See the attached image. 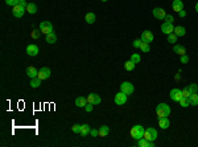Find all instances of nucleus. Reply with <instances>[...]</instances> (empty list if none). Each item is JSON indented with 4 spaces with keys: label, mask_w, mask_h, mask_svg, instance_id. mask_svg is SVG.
Masks as SVG:
<instances>
[{
    "label": "nucleus",
    "mask_w": 198,
    "mask_h": 147,
    "mask_svg": "<svg viewBox=\"0 0 198 147\" xmlns=\"http://www.w3.org/2000/svg\"><path fill=\"white\" fill-rule=\"evenodd\" d=\"M178 104H180V106L181 107H188L190 105V102H189V98H186V97H182L178 101Z\"/></svg>",
    "instance_id": "obj_28"
},
{
    "label": "nucleus",
    "mask_w": 198,
    "mask_h": 147,
    "mask_svg": "<svg viewBox=\"0 0 198 147\" xmlns=\"http://www.w3.org/2000/svg\"><path fill=\"white\" fill-rule=\"evenodd\" d=\"M26 76L29 78H36L38 76V70L35 66H28L26 68Z\"/></svg>",
    "instance_id": "obj_17"
},
{
    "label": "nucleus",
    "mask_w": 198,
    "mask_h": 147,
    "mask_svg": "<svg viewBox=\"0 0 198 147\" xmlns=\"http://www.w3.org/2000/svg\"><path fill=\"white\" fill-rule=\"evenodd\" d=\"M144 131H145V129H144L143 126L136 125V126H133L131 129V136L135 139V141H139V139L144 138Z\"/></svg>",
    "instance_id": "obj_2"
},
{
    "label": "nucleus",
    "mask_w": 198,
    "mask_h": 147,
    "mask_svg": "<svg viewBox=\"0 0 198 147\" xmlns=\"http://www.w3.org/2000/svg\"><path fill=\"white\" fill-rule=\"evenodd\" d=\"M173 32L177 35V37H182V36H185V33H186V29H185V27L177 25V27H174V31Z\"/></svg>",
    "instance_id": "obj_19"
},
{
    "label": "nucleus",
    "mask_w": 198,
    "mask_h": 147,
    "mask_svg": "<svg viewBox=\"0 0 198 147\" xmlns=\"http://www.w3.org/2000/svg\"><path fill=\"white\" fill-rule=\"evenodd\" d=\"M153 16H155L157 20H164L165 16H167V13H165V11H164L163 8H155L153 9Z\"/></svg>",
    "instance_id": "obj_14"
},
{
    "label": "nucleus",
    "mask_w": 198,
    "mask_h": 147,
    "mask_svg": "<svg viewBox=\"0 0 198 147\" xmlns=\"http://www.w3.org/2000/svg\"><path fill=\"white\" fill-rule=\"evenodd\" d=\"M141 38H139V40H135L133 43H132V45H133V48H140V45H141Z\"/></svg>",
    "instance_id": "obj_39"
},
{
    "label": "nucleus",
    "mask_w": 198,
    "mask_h": 147,
    "mask_svg": "<svg viewBox=\"0 0 198 147\" xmlns=\"http://www.w3.org/2000/svg\"><path fill=\"white\" fill-rule=\"evenodd\" d=\"M189 102L192 106H198V93H194V94H190L189 97Z\"/></svg>",
    "instance_id": "obj_24"
},
{
    "label": "nucleus",
    "mask_w": 198,
    "mask_h": 147,
    "mask_svg": "<svg viewBox=\"0 0 198 147\" xmlns=\"http://www.w3.org/2000/svg\"><path fill=\"white\" fill-rule=\"evenodd\" d=\"M102 1H107V0H102Z\"/></svg>",
    "instance_id": "obj_47"
},
{
    "label": "nucleus",
    "mask_w": 198,
    "mask_h": 147,
    "mask_svg": "<svg viewBox=\"0 0 198 147\" xmlns=\"http://www.w3.org/2000/svg\"><path fill=\"white\" fill-rule=\"evenodd\" d=\"M40 29L44 35H48V33L53 32V25L50 21H42V23L40 24Z\"/></svg>",
    "instance_id": "obj_6"
},
{
    "label": "nucleus",
    "mask_w": 198,
    "mask_h": 147,
    "mask_svg": "<svg viewBox=\"0 0 198 147\" xmlns=\"http://www.w3.org/2000/svg\"><path fill=\"white\" fill-rule=\"evenodd\" d=\"M140 50L143 53H148L151 50V48H149V44L148 43H141V45H140Z\"/></svg>",
    "instance_id": "obj_31"
},
{
    "label": "nucleus",
    "mask_w": 198,
    "mask_h": 147,
    "mask_svg": "<svg viewBox=\"0 0 198 147\" xmlns=\"http://www.w3.org/2000/svg\"><path fill=\"white\" fill-rule=\"evenodd\" d=\"M140 38H141V41H143V43H148V44H149V43H152L155 37H153V33L151 31H144L143 33H141V37Z\"/></svg>",
    "instance_id": "obj_9"
},
{
    "label": "nucleus",
    "mask_w": 198,
    "mask_h": 147,
    "mask_svg": "<svg viewBox=\"0 0 198 147\" xmlns=\"http://www.w3.org/2000/svg\"><path fill=\"white\" fill-rule=\"evenodd\" d=\"M101 97L97 94V93H90L89 95H87V102L89 104H92V105H98V104H101Z\"/></svg>",
    "instance_id": "obj_10"
},
{
    "label": "nucleus",
    "mask_w": 198,
    "mask_h": 147,
    "mask_svg": "<svg viewBox=\"0 0 198 147\" xmlns=\"http://www.w3.org/2000/svg\"><path fill=\"white\" fill-rule=\"evenodd\" d=\"M181 62H182V64H188V62H189V56H188V55L181 56Z\"/></svg>",
    "instance_id": "obj_41"
},
{
    "label": "nucleus",
    "mask_w": 198,
    "mask_h": 147,
    "mask_svg": "<svg viewBox=\"0 0 198 147\" xmlns=\"http://www.w3.org/2000/svg\"><path fill=\"white\" fill-rule=\"evenodd\" d=\"M120 92L126 93L127 95H131L132 93L135 92V88H133V85H132L131 82L124 81V82H122V85H120Z\"/></svg>",
    "instance_id": "obj_4"
},
{
    "label": "nucleus",
    "mask_w": 198,
    "mask_h": 147,
    "mask_svg": "<svg viewBox=\"0 0 198 147\" xmlns=\"http://www.w3.org/2000/svg\"><path fill=\"white\" fill-rule=\"evenodd\" d=\"M38 52H40V49H38V46L36 45V44H29V45L26 46V53H28L29 56H37Z\"/></svg>",
    "instance_id": "obj_12"
},
{
    "label": "nucleus",
    "mask_w": 198,
    "mask_h": 147,
    "mask_svg": "<svg viewBox=\"0 0 198 147\" xmlns=\"http://www.w3.org/2000/svg\"><path fill=\"white\" fill-rule=\"evenodd\" d=\"M19 6H21V7H25V8H26V6H28V3H26V0H19Z\"/></svg>",
    "instance_id": "obj_44"
},
{
    "label": "nucleus",
    "mask_w": 198,
    "mask_h": 147,
    "mask_svg": "<svg viewBox=\"0 0 198 147\" xmlns=\"http://www.w3.org/2000/svg\"><path fill=\"white\" fill-rule=\"evenodd\" d=\"M86 104H87V98H85V97H78L77 99H75V106H78V107H85Z\"/></svg>",
    "instance_id": "obj_22"
},
{
    "label": "nucleus",
    "mask_w": 198,
    "mask_h": 147,
    "mask_svg": "<svg viewBox=\"0 0 198 147\" xmlns=\"http://www.w3.org/2000/svg\"><path fill=\"white\" fill-rule=\"evenodd\" d=\"M81 127H82V125H73L72 126V131L73 133H75V134H79L81 133Z\"/></svg>",
    "instance_id": "obj_36"
},
{
    "label": "nucleus",
    "mask_w": 198,
    "mask_h": 147,
    "mask_svg": "<svg viewBox=\"0 0 198 147\" xmlns=\"http://www.w3.org/2000/svg\"><path fill=\"white\" fill-rule=\"evenodd\" d=\"M168 43H172V44L177 43V35H176L174 32L170 33V35H168Z\"/></svg>",
    "instance_id": "obj_33"
},
{
    "label": "nucleus",
    "mask_w": 198,
    "mask_h": 147,
    "mask_svg": "<svg viewBox=\"0 0 198 147\" xmlns=\"http://www.w3.org/2000/svg\"><path fill=\"white\" fill-rule=\"evenodd\" d=\"M170 125L169 119H168V117H164V118H158V127H161L163 130L168 129Z\"/></svg>",
    "instance_id": "obj_18"
},
{
    "label": "nucleus",
    "mask_w": 198,
    "mask_h": 147,
    "mask_svg": "<svg viewBox=\"0 0 198 147\" xmlns=\"http://www.w3.org/2000/svg\"><path fill=\"white\" fill-rule=\"evenodd\" d=\"M92 106H94V105H92V104H89V102H87V104H86V106H85V110H86L87 113H90V111H91V110H92Z\"/></svg>",
    "instance_id": "obj_42"
},
{
    "label": "nucleus",
    "mask_w": 198,
    "mask_h": 147,
    "mask_svg": "<svg viewBox=\"0 0 198 147\" xmlns=\"http://www.w3.org/2000/svg\"><path fill=\"white\" fill-rule=\"evenodd\" d=\"M173 31H174V27H173V24L164 23L163 25H161V32H163L164 35H170V33H173Z\"/></svg>",
    "instance_id": "obj_13"
},
{
    "label": "nucleus",
    "mask_w": 198,
    "mask_h": 147,
    "mask_svg": "<svg viewBox=\"0 0 198 147\" xmlns=\"http://www.w3.org/2000/svg\"><path fill=\"white\" fill-rule=\"evenodd\" d=\"M6 3L8 4V6L15 7V6H17V4H19V0H6Z\"/></svg>",
    "instance_id": "obj_38"
},
{
    "label": "nucleus",
    "mask_w": 198,
    "mask_h": 147,
    "mask_svg": "<svg viewBox=\"0 0 198 147\" xmlns=\"http://www.w3.org/2000/svg\"><path fill=\"white\" fill-rule=\"evenodd\" d=\"M41 81H42V80H40L38 77L32 78V81H31V84H29V85H31L32 88H38L41 85Z\"/></svg>",
    "instance_id": "obj_29"
},
{
    "label": "nucleus",
    "mask_w": 198,
    "mask_h": 147,
    "mask_svg": "<svg viewBox=\"0 0 198 147\" xmlns=\"http://www.w3.org/2000/svg\"><path fill=\"white\" fill-rule=\"evenodd\" d=\"M188 89H189V92L192 93V94H194V93H198V85L197 84H190L188 85Z\"/></svg>",
    "instance_id": "obj_32"
},
{
    "label": "nucleus",
    "mask_w": 198,
    "mask_h": 147,
    "mask_svg": "<svg viewBox=\"0 0 198 147\" xmlns=\"http://www.w3.org/2000/svg\"><path fill=\"white\" fill-rule=\"evenodd\" d=\"M156 114H157L158 118H164V117H168L170 114V107L167 104H158L157 109H156Z\"/></svg>",
    "instance_id": "obj_1"
},
{
    "label": "nucleus",
    "mask_w": 198,
    "mask_h": 147,
    "mask_svg": "<svg viewBox=\"0 0 198 147\" xmlns=\"http://www.w3.org/2000/svg\"><path fill=\"white\" fill-rule=\"evenodd\" d=\"M138 146L139 147H153L155 143H153L152 141H147L145 138H141L138 141Z\"/></svg>",
    "instance_id": "obj_16"
},
{
    "label": "nucleus",
    "mask_w": 198,
    "mask_h": 147,
    "mask_svg": "<svg viewBox=\"0 0 198 147\" xmlns=\"http://www.w3.org/2000/svg\"><path fill=\"white\" fill-rule=\"evenodd\" d=\"M90 135H91V136H98V135H99V130L91 129V131H90Z\"/></svg>",
    "instance_id": "obj_43"
},
{
    "label": "nucleus",
    "mask_w": 198,
    "mask_h": 147,
    "mask_svg": "<svg viewBox=\"0 0 198 147\" xmlns=\"http://www.w3.org/2000/svg\"><path fill=\"white\" fill-rule=\"evenodd\" d=\"M85 20H86L87 24H94L95 23V15L92 13V12H89V13H86V16H85Z\"/></svg>",
    "instance_id": "obj_26"
},
{
    "label": "nucleus",
    "mask_w": 198,
    "mask_h": 147,
    "mask_svg": "<svg viewBox=\"0 0 198 147\" xmlns=\"http://www.w3.org/2000/svg\"><path fill=\"white\" fill-rule=\"evenodd\" d=\"M140 60H141V57H140V55H138V53H133V55L131 56V61L133 64H139Z\"/></svg>",
    "instance_id": "obj_35"
},
{
    "label": "nucleus",
    "mask_w": 198,
    "mask_h": 147,
    "mask_svg": "<svg viewBox=\"0 0 198 147\" xmlns=\"http://www.w3.org/2000/svg\"><path fill=\"white\" fill-rule=\"evenodd\" d=\"M172 9L174 12H180L184 9V3L181 1V0H173V3H172Z\"/></svg>",
    "instance_id": "obj_15"
},
{
    "label": "nucleus",
    "mask_w": 198,
    "mask_h": 147,
    "mask_svg": "<svg viewBox=\"0 0 198 147\" xmlns=\"http://www.w3.org/2000/svg\"><path fill=\"white\" fill-rule=\"evenodd\" d=\"M173 50H174L177 55H180V56L186 55V50H185V48H184L182 45H180V44H174V46H173Z\"/></svg>",
    "instance_id": "obj_20"
},
{
    "label": "nucleus",
    "mask_w": 198,
    "mask_h": 147,
    "mask_svg": "<svg viewBox=\"0 0 198 147\" xmlns=\"http://www.w3.org/2000/svg\"><path fill=\"white\" fill-rule=\"evenodd\" d=\"M50 74H52V72H50L49 68H41V69L38 70L37 77L40 78V80H48V78L50 77Z\"/></svg>",
    "instance_id": "obj_11"
},
{
    "label": "nucleus",
    "mask_w": 198,
    "mask_h": 147,
    "mask_svg": "<svg viewBox=\"0 0 198 147\" xmlns=\"http://www.w3.org/2000/svg\"><path fill=\"white\" fill-rule=\"evenodd\" d=\"M26 12H29L31 15H35L36 12H37V6H36L35 3H28V6H26Z\"/></svg>",
    "instance_id": "obj_25"
},
{
    "label": "nucleus",
    "mask_w": 198,
    "mask_h": 147,
    "mask_svg": "<svg viewBox=\"0 0 198 147\" xmlns=\"http://www.w3.org/2000/svg\"><path fill=\"white\" fill-rule=\"evenodd\" d=\"M170 99L172 101H174V102H178L182 98V90L181 89H178V88H176V89H173V90H170Z\"/></svg>",
    "instance_id": "obj_7"
},
{
    "label": "nucleus",
    "mask_w": 198,
    "mask_h": 147,
    "mask_svg": "<svg viewBox=\"0 0 198 147\" xmlns=\"http://www.w3.org/2000/svg\"><path fill=\"white\" fill-rule=\"evenodd\" d=\"M90 131H91V127H90V125H87V123H85V125H82V127H81V135L82 136H86V135H89L90 134Z\"/></svg>",
    "instance_id": "obj_21"
},
{
    "label": "nucleus",
    "mask_w": 198,
    "mask_h": 147,
    "mask_svg": "<svg viewBox=\"0 0 198 147\" xmlns=\"http://www.w3.org/2000/svg\"><path fill=\"white\" fill-rule=\"evenodd\" d=\"M26 12V8L25 7H21V6H15L13 9H12V13H13L15 18H23V15Z\"/></svg>",
    "instance_id": "obj_8"
},
{
    "label": "nucleus",
    "mask_w": 198,
    "mask_h": 147,
    "mask_svg": "<svg viewBox=\"0 0 198 147\" xmlns=\"http://www.w3.org/2000/svg\"><path fill=\"white\" fill-rule=\"evenodd\" d=\"M114 102H115V105H118V106L124 105L127 102V94H126V93H123V92L118 93V94L115 95V98H114Z\"/></svg>",
    "instance_id": "obj_5"
},
{
    "label": "nucleus",
    "mask_w": 198,
    "mask_h": 147,
    "mask_svg": "<svg viewBox=\"0 0 198 147\" xmlns=\"http://www.w3.org/2000/svg\"><path fill=\"white\" fill-rule=\"evenodd\" d=\"M164 20H165V23L173 24V21H174V18H173L172 15H167V16H165V19H164Z\"/></svg>",
    "instance_id": "obj_37"
},
{
    "label": "nucleus",
    "mask_w": 198,
    "mask_h": 147,
    "mask_svg": "<svg viewBox=\"0 0 198 147\" xmlns=\"http://www.w3.org/2000/svg\"><path fill=\"white\" fill-rule=\"evenodd\" d=\"M135 65H136V64H133L131 60H129V61H127V62L124 64V68H126V70H128V72H131V70H133V69H135Z\"/></svg>",
    "instance_id": "obj_30"
},
{
    "label": "nucleus",
    "mask_w": 198,
    "mask_h": 147,
    "mask_svg": "<svg viewBox=\"0 0 198 147\" xmlns=\"http://www.w3.org/2000/svg\"><path fill=\"white\" fill-rule=\"evenodd\" d=\"M56 41H57V36H56L54 32H50V33H48V35H46V43L54 44Z\"/></svg>",
    "instance_id": "obj_23"
},
{
    "label": "nucleus",
    "mask_w": 198,
    "mask_h": 147,
    "mask_svg": "<svg viewBox=\"0 0 198 147\" xmlns=\"http://www.w3.org/2000/svg\"><path fill=\"white\" fill-rule=\"evenodd\" d=\"M178 15H180V18H185V16H186V12H185L184 9H182V11L178 12Z\"/></svg>",
    "instance_id": "obj_45"
},
{
    "label": "nucleus",
    "mask_w": 198,
    "mask_h": 147,
    "mask_svg": "<svg viewBox=\"0 0 198 147\" xmlns=\"http://www.w3.org/2000/svg\"><path fill=\"white\" fill-rule=\"evenodd\" d=\"M195 11H197V12H198V3H197V4H195Z\"/></svg>",
    "instance_id": "obj_46"
},
{
    "label": "nucleus",
    "mask_w": 198,
    "mask_h": 147,
    "mask_svg": "<svg viewBox=\"0 0 198 147\" xmlns=\"http://www.w3.org/2000/svg\"><path fill=\"white\" fill-rule=\"evenodd\" d=\"M108 133H110V129H108V126H102L101 129H99V136H107L108 135Z\"/></svg>",
    "instance_id": "obj_27"
},
{
    "label": "nucleus",
    "mask_w": 198,
    "mask_h": 147,
    "mask_svg": "<svg viewBox=\"0 0 198 147\" xmlns=\"http://www.w3.org/2000/svg\"><path fill=\"white\" fill-rule=\"evenodd\" d=\"M41 33H42V32H41V29H33V32H32V38H33V40H37L38 37H40V35Z\"/></svg>",
    "instance_id": "obj_34"
},
{
    "label": "nucleus",
    "mask_w": 198,
    "mask_h": 147,
    "mask_svg": "<svg viewBox=\"0 0 198 147\" xmlns=\"http://www.w3.org/2000/svg\"><path fill=\"white\" fill-rule=\"evenodd\" d=\"M157 131H156V129H153V127H148V129L144 131V138L147 139V141H156V138H157Z\"/></svg>",
    "instance_id": "obj_3"
},
{
    "label": "nucleus",
    "mask_w": 198,
    "mask_h": 147,
    "mask_svg": "<svg viewBox=\"0 0 198 147\" xmlns=\"http://www.w3.org/2000/svg\"><path fill=\"white\" fill-rule=\"evenodd\" d=\"M190 94H192V93L189 92V89H188V88H185V89L182 90V97H186V98H189V97H190Z\"/></svg>",
    "instance_id": "obj_40"
}]
</instances>
